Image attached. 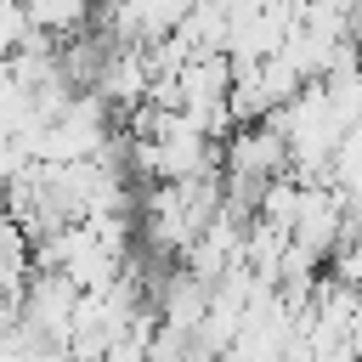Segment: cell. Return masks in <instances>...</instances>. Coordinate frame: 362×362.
Returning <instances> with one entry per match:
<instances>
[{"label": "cell", "mask_w": 362, "mask_h": 362, "mask_svg": "<svg viewBox=\"0 0 362 362\" xmlns=\"http://www.w3.org/2000/svg\"><path fill=\"white\" fill-rule=\"evenodd\" d=\"M23 6H28L34 28H40V34H51V40L62 45V40H74V34L96 28V6H102V0H23Z\"/></svg>", "instance_id": "3957f363"}, {"label": "cell", "mask_w": 362, "mask_h": 362, "mask_svg": "<svg viewBox=\"0 0 362 362\" xmlns=\"http://www.w3.org/2000/svg\"><path fill=\"white\" fill-rule=\"evenodd\" d=\"M351 40L362 45V0H351Z\"/></svg>", "instance_id": "8992f818"}, {"label": "cell", "mask_w": 362, "mask_h": 362, "mask_svg": "<svg viewBox=\"0 0 362 362\" xmlns=\"http://www.w3.org/2000/svg\"><path fill=\"white\" fill-rule=\"evenodd\" d=\"M28 34H34L28 6H23V0H0V62H6V57H17V51L28 45Z\"/></svg>", "instance_id": "277c9868"}, {"label": "cell", "mask_w": 362, "mask_h": 362, "mask_svg": "<svg viewBox=\"0 0 362 362\" xmlns=\"http://www.w3.org/2000/svg\"><path fill=\"white\" fill-rule=\"evenodd\" d=\"M79 283L68 272H51V266H34L28 283H23V300H17V322L34 328L45 345H68V328H74V311H79Z\"/></svg>", "instance_id": "7a4b0ae2"}, {"label": "cell", "mask_w": 362, "mask_h": 362, "mask_svg": "<svg viewBox=\"0 0 362 362\" xmlns=\"http://www.w3.org/2000/svg\"><path fill=\"white\" fill-rule=\"evenodd\" d=\"M226 17H249V11H260V6H272V0H215Z\"/></svg>", "instance_id": "5b68a950"}, {"label": "cell", "mask_w": 362, "mask_h": 362, "mask_svg": "<svg viewBox=\"0 0 362 362\" xmlns=\"http://www.w3.org/2000/svg\"><path fill=\"white\" fill-rule=\"evenodd\" d=\"M119 136V113L107 107L102 90H74L40 130L34 141V158H51V164H74V158H96L107 141Z\"/></svg>", "instance_id": "6da1fadb"}]
</instances>
